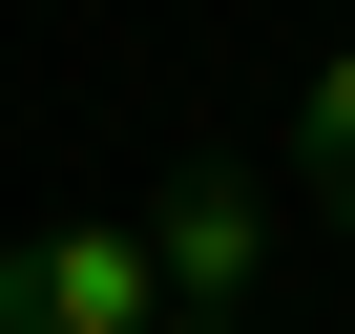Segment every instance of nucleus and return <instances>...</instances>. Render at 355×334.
<instances>
[{
	"instance_id": "1",
	"label": "nucleus",
	"mask_w": 355,
	"mask_h": 334,
	"mask_svg": "<svg viewBox=\"0 0 355 334\" xmlns=\"http://www.w3.org/2000/svg\"><path fill=\"white\" fill-rule=\"evenodd\" d=\"M0 334H167L146 230H21L0 251Z\"/></svg>"
},
{
	"instance_id": "2",
	"label": "nucleus",
	"mask_w": 355,
	"mask_h": 334,
	"mask_svg": "<svg viewBox=\"0 0 355 334\" xmlns=\"http://www.w3.org/2000/svg\"><path fill=\"white\" fill-rule=\"evenodd\" d=\"M251 251H272V209H251V167H167V230H146L167 313H251Z\"/></svg>"
},
{
	"instance_id": "3",
	"label": "nucleus",
	"mask_w": 355,
	"mask_h": 334,
	"mask_svg": "<svg viewBox=\"0 0 355 334\" xmlns=\"http://www.w3.org/2000/svg\"><path fill=\"white\" fill-rule=\"evenodd\" d=\"M313 167H355V42L313 63Z\"/></svg>"
},
{
	"instance_id": "4",
	"label": "nucleus",
	"mask_w": 355,
	"mask_h": 334,
	"mask_svg": "<svg viewBox=\"0 0 355 334\" xmlns=\"http://www.w3.org/2000/svg\"><path fill=\"white\" fill-rule=\"evenodd\" d=\"M167 334H251V313H167Z\"/></svg>"
}]
</instances>
